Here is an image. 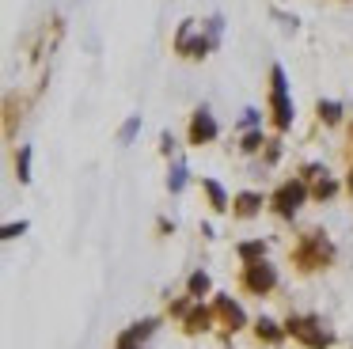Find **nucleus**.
Returning <instances> with one entry per match:
<instances>
[{
    "label": "nucleus",
    "instance_id": "f257e3e1",
    "mask_svg": "<svg viewBox=\"0 0 353 349\" xmlns=\"http://www.w3.org/2000/svg\"><path fill=\"white\" fill-rule=\"evenodd\" d=\"M289 258H292V266H296L300 273L327 270V266L334 262V243L327 239V232H319V228H312V232H304L296 243H292Z\"/></svg>",
    "mask_w": 353,
    "mask_h": 349
},
{
    "label": "nucleus",
    "instance_id": "f03ea898",
    "mask_svg": "<svg viewBox=\"0 0 353 349\" xmlns=\"http://www.w3.org/2000/svg\"><path fill=\"white\" fill-rule=\"evenodd\" d=\"M266 114H270V126H274V133H289V129H292L296 106H292V95H289V76H285V65H270Z\"/></svg>",
    "mask_w": 353,
    "mask_h": 349
},
{
    "label": "nucleus",
    "instance_id": "7ed1b4c3",
    "mask_svg": "<svg viewBox=\"0 0 353 349\" xmlns=\"http://www.w3.org/2000/svg\"><path fill=\"white\" fill-rule=\"evenodd\" d=\"M285 334L292 341H300L304 349H330L338 341V334L330 326H323L319 315H289L285 319Z\"/></svg>",
    "mask_w": 353,
    "mask_h": 349
},
{
    "label": "nucleus",
    "instance_id": "20e7f679",
    "mask_svg": "<svg viewBox=\"0 0 353 349\" xmlns=\"http://www.w3.org/2000/svg\"><path fill=\"white\" fill-rule=\"evenodd\" d=\"M307 201H312V186H307L300 174H292V179L277 182V190L270 194V212H274L277 220H292Z\"/></svg>",
    "mask_w": 353,
    "mask_h": 349
},
{
    "label": "nucleus",
    "instance_id": "39448f33",
    "mask_svg": "<svg viewBox=\"0 0 353 349\" xmlns=\"http://www.w3.org/2000/svg\"><path fill=\"white\" fill-rule=\"evenodd\" d=\"M171 50H175V57H183V61H205L209 53L216 50V42L198 27V19H183V23L175 27Z\"/></svg>",
    "mask_w": 353,
    "mask_h": 349
},
{
    "label": "nucleus",
    "instance_id": "423d86ee",
    "mask_svg": "<svg viewBox=\"0 0 353 349\" xmlns=\"http://www.w3.org/2000/svg\"><path fill=\"white\" fill-rule=\"evenodd\" d=\"M277 266L266 262V258H259V262H243V270H239V288H243L247 296H270L277 288Z\"/></svg>",
    "mask_w": 353,
    "mask_h": 349
},
{
    "label": "nucleus",
    "instance_id": "0eeeda50",
    "mask_svg": "<svg viewBox=\"0 0 353 349\" xmlns=\"http://www.w3.org/2000/svg\"><path fill=\"white\" fill-rule=\"evenodd\" d=\"M216 137H221V121H216L213 110L201 103L198 110L190 114V121H186V144H190V148H205V144H216Z\"/></svg>",
    "mask_w": 353,
    "mask_h": 349
},
{
    "label": "nucleus",
    "instance_id": "6e6552de",
    "mask_svg": "<svg viewBox=\"0 0 353 349\" xmlns=\"http://www.w3.org/2000/svg\"><path fill=\"white\" fill-rule=\"evenodd\" d=\"M213 323H216L213 303H201V300H198L190 311H186V319H183V334L198 338V334H209V330H213Z\"/></svg>",
    "mask_w": 353,
    "mask_h": 349
},
{
    "label": "nucleus",
    "instance_id": "1a4fd4ad",
    "mask_svg": "<svg viewBox=\"0 0 353 349\" xmlns=\"http://www.w3.org/2000/svg\"><path fill=\"white\" fill-rule=\"evenodd\" d=\"M213 311H216V319H221V323L228 326L232 334H236V330H243V326H247V311L239 308V300H236V296H224V292H221V296L213 300Z\"/></svg>",
    "mask_w": 353,
    "mask_h": 349
},
{
    "label": "nucleus",
    "instance_id": "9d476101",
    "mask_svg": "<svg viewBox=\"0 0 353 349\" xmlns=\"http://www.w3.org/2000/svg\"><path fill=\"white\" fill-rule=\"evenodd\" d=\"M262 205H270V197H262L259 190H239V194H232V217L254 220L262 212Z\"/></svg>",
    "mask_w": 353,
    "mask_h": 349
},
{
    "label": "nucleus",
    "instance_id": "9b49d317",
    "mask_svg": "<svg viewBox=\"0 0 353 349\" xmlns=\"http://www.w3.org/2000/svg\"><path fill=\"white\" fill-rule=\"evenodd\" d=\"M251 330H254V338H259L262 346H281V341L289 338V334H285V323H274L270 315H259Z\"/></svg>",
    "mask_w": 353,
    "mask_h": 349
},
{
    "label": "nucleus",
    "instance_id": "f8f14e48",
    "mask_svg": "<svg viewBox=\"0 0 353 349\" xmlns=\"http://www.w3.org/2000/svg\"><path fill=\"white\" fill-rule=\"evenodd\" d=\"M201 194H205V201H209V209H213V212H232V194L216 179H209V174H205V179H201Z\"/></svg>",
    "mask_w": 353,
    "mask_h": 349
},
{
    "label": "nucleus",
    "instance_id": "ddd939ff",
    "mask_svg": "<svg viewBox=\"0 0 353 349\" xmlns=\"http://www.w3.org/2000/svg\"><path fill=\"white\" fill-rule=\"evenodd\" d=\"M342 103H338V99H319V103H315V118L323 121V126L327 129H334V126H342Z\"/></svg>",
    "mask_w": 353,
    "mask_h": 349
},
{
    "label": "nucleus",
    "instance_id": "4468645a",
    "mask_svg": "<svg viewBox=\"0 0 353 349\" xmlns=\"http://www.w3.org/2000/svg\"><path fill=\"white\" fill-rule=\"evenodd\" d=\"M209 292H213V277H209L205 270H194L190 277H186V296H194V300H205Z\"/></svg>",
    "mask_w": 353,
    "mask_h": 349
},
{
    "label": "nucleus",
    "instance_id": "2eb2a0df",
    "mask_svg": "<svg viewBox=\"0 0 353 349\" xmlns=\"http://www.w3.org/2000/svg\"><path fill=\"white\" fill-rule=\"evenodd\" d=\"M186 182H190V167H186V159H171V167H168V190H171V194H183Z\"/></svg>",
    "mask_w": 353,
    "mask_h": 349
},
{
    "label": "nucleus",
    "instance_id": "dca6fc26",
    "mask_svg": "<svg viewBox=\"0 0 353 349\" xmlns=\"http://www.w3.org/2000/svg\"><path fill=\"white\" fill-rule=\"evenodd\" d=\"M338 190H342V182L334 174H323L319 182H312V201H334Z\"/></svg>",
    "mask_w": 353,
    "mask_h": 349
},
{
    "label": "nucleus",
    "instance_id": "f3484780",
    "mask_svg": "<svg viewBox=\"0 0 353 349\" xmlns=\"http://www.w3.org/2000/svg\"><path fill=\"white\" fill-rule=\"evenodd\" d=\"M266 141H270V137L262 133V129H247V133L239 137V152H243V156H262Z\"/></svg>",
    "mask_w": 353,
    "mask_h": 349
},
{
    "label": "nucleus",
    "instance_id": "a211bd4d",
    "mask_svg": "<svg viewBox=\"0 0 353 349\" xmlns=\"http://www.w3.org/2000/svg\"><path fill=\"white\" fill-rule=\"evenodd\" d=\"M236 258L239 262H259V258H266V239H247L236 247Z\"/></svg>",
    "mask_w": 353,
    "mask_h": 349
},
{
    "label": "nucleus",
    "instance_id": "6ab92c4d",
    "mask_svg": "<svg viewBox=\"0 0 353 349\" xmlns=\"http://www.w3.org/2000/svg\"><path fill=\"white\" fill-rule=\"evenodd\" d=\"M141 126H145V118H141V114H130V118L122 121V129H118V144H133L141 133Z\"/></svg>",
    "mask_w": 353,
    "mask_h": 349
},
{
    "label": "nucleus",
    "instance_id": "aec40b11",
    "mask_svg": "<svg viewBox=\"0 0 353 349\" xmlns=\"http://www.w3.org/2000/svg\"><path fill=\"white\" fill-rule=\"evenodd\" d=\"M156 330H160V319H141V323H133V326H130V330H125V334H130V338H137L141 346H145V341L152 338Z\"/></svg>",
    "mask_w": 353,
    "mask_h": 349
},
{
    "label": "nucleus",
    "instance_id": "412c9836",
    "mask_svg": "<svg viewBox=\"0 0 353 349\" xmlns=\"http://www.w3.org/2000/svg\"><path fill=\"white\" fill-rule=\"evenodd\" d=\"M31 156H34V152L27 148V144H23V148L16 152V179L23 182V186H27V182H31Z\"/></svg>",
    "mask_w": 353,
    "mask_h": 349
},
{
    "label": "nucleus",
    "instance_id": "4be33fe9",
    "mask_svg": "<svg viewBox=\"0 0 353 349\" xmlns=\"http://www.w3.org/2000/svg\"><path fill=\"white\" fill-rule=\"evenodd\" d=\"M323 174H330V171H327V163H319V159H307V163H300V179H304L307 186H312V182H319Z\"/></svg>",
    "mask_w": 353,
    "mask_h": 349
},
{
    "label": "nucleus",
    "instance_id": "5701e85b",
    "mask_svg": "<svg viewBox=\"0 0 353 349\" xmlns=\"http://www.w3.org/2000/svg\"><path fill=\"white\" fill-rule=\"evenodd\" d=\"M281 152H285V141H281V133H277V137H270V141H266V148H262V163H266V167H274L277 159H281Z\"/></svg>",
    "mask_w": 353,
    "mask_h": 349
},
{
    "label": "nucleus",
    "instance_id": "b1692460",
    "mask_svg": "<svg viewBox=\"0 0 353 349\" xmlns=\"http://www.w3.org/2000/svg\"><path fill=\"white\" fill-rule=\"evenodd\" d=\"M201 30H205V34L213 38L216 46H221V34H224V15H221V12H213L205 23H201Z\"/></svg>",
    "mask_w": 353,
    "mask_h": 349
},
{
    "label": "nucleus",
    "instance_id": "393cba45",
    "mask_svg": "<svg viewBox=\"0 0 353 349\" xmlns=\"http://www.w3.org/2000/svg\"><path fill=\"white\" fill-rule=\"evenodd\" d=\"M194 303H198V300H194V296H179V300H171V303H168V315L183 323V319H186V311H190Z\"/></svg>",
    "mask_w": 353,
    "mask_h": 349
},
{
    "label": "nucleus",
    "instance_id": "a878e982",
    "mask_svg": "<svg viewBox=\"0 0 353 349\" xmlns=\"http://www.w3.org/2000/svg\"><path fill=\"white\" fill-rule=\"evenodd\" d=\"M239 129H243V133H247V129H262V110H259V106H247L243 118H239Z\"/></svg>",
    "mask_w": 353,
    "mask_h": 349
},
{
    "label": "nucleus",
    "instance_id": "bb28decb",
    "mask_svg": "<svg viewBox=\"0 0 353 349\" xmlns=\"http://www.w3.org/2000/svg\"><path fill=\"white\" fill-rule=\"evenodd\" d=\"M175 148H179V141H175V133H171V129H163L160 133V156H175Z\"/></svg>",
    "mask_w": 353,
    "mask_h": 349
},
{
    "label": "nucleus",
    "instance_id": "cd10ccee",
    "mask_svg": "<svg viewBox=\"0 0 353 349\" xmlns=\"http://www.w3.org/2000/svg\"><path fill=\"white\" fill-rule=\"evenodd\" d=\"M27 228H31V224H27V220H19V224H4V232H0V239H19V235H23L27 232Z\"/></svg>",
    "mask_w": 353,
    "mask_h": 349
},
{
    "label": "nucleus",
    "instance_id": "c85d7f7f",
    "mask_svg": "<svg viewBox=\"0 0 353 349\" xmlns=\"http://www.w3.org/2000/svg\"><path fill=\"white\" fill-rule=\"evenodd\" d=\"M114 349H141V341H137V338H130V334L122 330V334H118V341H114Z\"/></svg>",
    "mask_w": 353,
    "mask_h": 349
},
{
    "label": "nucleus",
    "instance_id": "c756f323",
    "mask_svg": "<svg viewBox=\"0 0 353 349\" xmlns=\"http://www.w3.org/2000/svg\"><path fill=\"white\" fill-rule=\"evenodd\" d=\"M345 194L353 197V163H350V171H345Z\"/></svg>",
    "mask_w": 353,
    "mask_h": 349
},
{
    "label": "nucleus",
    "instance_id": "7c9ffc66",
    "mask_svg": "<svg viewBox=\"0 0 353 349\" xmlns=\"http://www.w3.org/2000/svg\"><path fill=\"white\" fill-rule=\"evenodd\" d=\"M350 144H353V121H350ZM350 152H353V148H350Z\"/></svg>",
    "mask_w": 353,
    "mask_h": 349
}]
</instances>
